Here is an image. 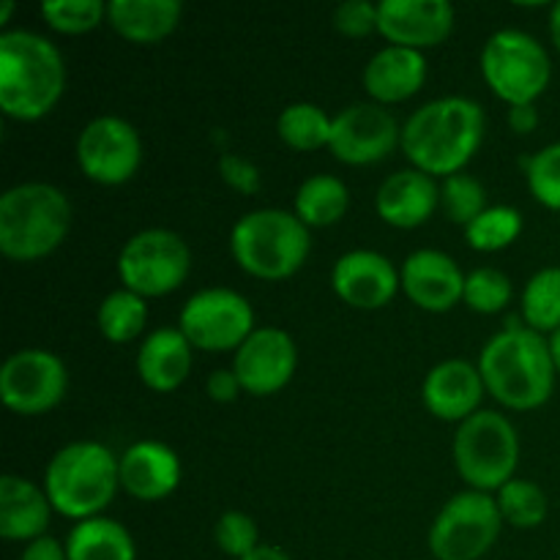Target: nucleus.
I'll return each instance as SVG.
<instances>
[{
	"label": "nucleus",
	"instance_id": "nucleus-6",
	"mask_svg": "<svg viewBox=\"0 0 560 560\" xmlns=\"http://www.w3.org/2000/svg\"><path fill=\"white\" fill-rule=\"evenodd\" d=\"M312 249L310 228L282 208H257L244 213L230 233L235 266L262 282H282L304 268Z\"/></svg>",
	"mask_w": 560,
	"mask_h": 560
},
{
	"label": "nucleus",
	"instance_id": "nucleus-21",
	"mask_svg": "<svg viewBox=\"0 0 560 560\" xmlns=\"http://www.w3.org/2000/svg\"><path fill=\"white\" fill-rule=\"evenodd\" d=\"M441 208V186L432 175L408 167L388 175L375 195V211L388 228L416 230Z\"/></svg>",
	"mask_w": 560,
	"mask_h": 560
},
{
	"label": "nucleus",
	"instance_id": "nucleus-36",
	"mask_svg": "<svg viewBox=\"0 0 560 560\" xmlns=\"http://www.w3.org/2000/svg\"><path fill=\"white\" fill-rule=\"evenodd\" d=\"M528 191L539 206L560 213V142H550L523 162Z\"/></svg>",
	"mask_w": 560,
	"mask_h": 560
},
{
	"label": "nucleus",
	"instance_id": "nucleus-12",
	"mask_svg": "<svg viewBox=\"0 0 560 560\" xmlns=\"http://www.w3.org/2000/svg\"><path fill=\"white\" fill-rule=\"evenodd\" d=\"M74 156L88 180L98 186H124L142 164L140 131L118 115H98L82 126Z\"/></svg>",
	"mask_w": 560,
	"mask_h": 560
},
{
	"label": "nucleus",
	"instance_id": "nucleus-30",
	"mask_svg": "<svg viewBox=\"0 0 560 560\" xmlns=\"http://www.w3.org/2000/svg\"><path fill=\"white\" fill-rule=\"evenodd\" d=\"M520 310H523L525 326L534 331L556 334L560 328V268L550 266L536 271L528 279L520 299Z\"/></svg>",
	"mask_w": 560,
	"mask_h": 560
},
{
	"label": "nucleus",
	"instance_id": "nucleus-15",
	"mask_svg": "<svg viewBox=\"0 0 560 560\" xmlns=\"http://www.w3.org/2000/svg\"><path fill=\"white\" fill-rule=\"evenodd\" d=\"M299 348L284 328L260 326L235 350L233 372L252 397H273L293 381Z\"/></svg>",
	"mask_w": 560,
	"mask_h": 560
},
{
	"label": "nucleus",
	"instance_id": "nucleus-24",
	"mask_svg": "<svg viewBox=\"0 0 560 560\" xmlns=\"http://www.w3.org/2000/svg\"><path fill=\"white\" fill-rule=\"evenodd\" d=\"M52 512L47 492L36 481L16 474H5L0 479V536L5 541L31 545L47 536Z\"/></svg>",
	"mask_w": 560,
	"mask_h": 560
},
{
	"label": "nucleus",
	"instance_id": "nucleus-13",
	"mask_svg": "<svg viewBox=\"0 0 560 560\" xmlns=\"http://www.w3.org/2000/svg\"><path fill=\"white\" fill-rule=\"evenodd\" d=\"M66 388H69V372L63 359L52 350H16L0 370V399L16 416L49 413L63 402Z\"/></svg>",
	"mask_w": 560,
	"mask_h": 560
},
{
	"label": "nucleus",
	"instance_id": "nucleus-25",
	"mask_svg": "<svg viewBox=\"0 0 560 560\" xmlns=\"http://www.w3.org/2000/svg\"><path fill=\"white\" fill-rule=\"evenodd\" d=\"M184 16L180 0H109L107 22L131 44H159L173 36Z\"/></svg>",
	"mask_w": 560,
	"mask_h": 560
},
{
	"label": "nucleus",
	"instance_id": "nucleus-26",
	"mask_svg": "<svg viewBox=\"0 0 560 560\" xmlns=\"http://www.w3.org/2000/svg\"><path fill=\"white\" fill-rule=\"evenodd\" d=\"M66 556L69 560H137V545L118 520L91 517L69 530Z\"/></svg>",
	"mask_w": 560,
	"mask_h": 560
},
{
	"label": "nucleus",
	"instance_id": "nucleus-5",
	"mask_svg": "<svg viewBox=\"0 0 560 560\" xmlns=\"http://www.w3.org/2000/svg\"><path fill=\"white\" fill-rule=\"evenodd\" d=\"M120 490L118 457L98 441H74L52 454L44 470V492L66 520L102 517Z\"/></svg>",
	"mask_w": 560,
	"mask_h": 560
},
{
	"label": "nucleus",
	"instance_id": "nucleus-34",
	"mask_svg": "<svg viewBox=\"0 0 560 560\" xmlns=\"http://www.w3.org/2000/svg\"><path fill=\"white\" fill-rule=\"evenodd\" d=\"M512 279L501 268L481 266L465 277V295L463 304L476 315H498L512 301Z\"/></svg>",
	"mask_w": 560,
	"mask_h": 560
},
{
	"label": "nucleus",
	"instance_id": "nucleus-19",
	"mask_svg": "<svg viewBox=\"0 0 560 560\" xmlns=\"http://www.w3.org/2000/svg\"><path fill=\"white\" fill-rule=\"evenodd\" d=\"M485 394L487 388L481 381L479 364H470L463 359H448L435 364L427 372L424 386H421L424 408L435 419L452 421L457 427L479 413Z\"/></svg>",
	"mask_w": 560,
	"mask_h": 560
},
{
	"label": "nucleus",
	"instance_id": "nucleus-10",
	"mask_svg": "<svg viewBox=\"0 0 560 560\" xmlns=\"http://www.w3.org/2000/svg\"><path fill=\"white\" fill-rule=\"evenodd\" d=\"M503 530L501 509L490 492L465 490L448 498L432 520L427 545L435 560H481Z\"/></svg>",
	"mask_w": 560,
	"mask_h": 560
},
{
	"label": "nucleus",
	"instance_id": "nucleus-29",
	"mask_svg": "<svg viewBox=\"0 0 560 560\" xmlns=\"http://www.w3.org/2000/svg\"><path fill=\"white\" fill-rule=\"evenodd\" d=\"M96 326L107 342L126 345L140 337L148 326V299L118 288L107 293L98 304Z\"/></svg>",
	"mask_w": 560,
	"mask_h": 560
},
{
	"label": "nucleus",
	"instance_id": "nucleus-40",
	"mask_svg": "<svg viewBox=\"0 0 560 560\" xmlns=\"http://www.w3.org/2000/svg\"><path fill=\"white\" fill-rule=\"evenodd\" d=\"M244 392L241 388L238 375L233 370H213L206 381V394L219 405H230L238 399V394Z\"/></svg>",
	"mask_w": 560,
	"mask_h": 560
},
{
	"label": "nucleus",
	"instance_id": "nucleus-38",
	"mask_svg": "<svg viewBox=\"0 0 560 560\" xmlns=\"http://www.w3.org/2000/svg\"><path fill=\"white\" fill-rule=\"evenodd\" d=\"M377 3L370 0H345L334 11V27L348 38H364L370 33H377Z\"/></svg>",
	"mask_w": 560,
	"mask_h": 560
},
{
	"label": "nucleus",
	"instance_id": "nucleus-4",
	"mask_svg": "<svg viewBox=\"0 0 560 560\" xmlns=\"http://www.w3.org/2000/svg\"><path fill=\"white\" fill-rule=\"evenodd\" d=\"M71 230L66 191L44 180H25L0 197V252L14 262H36L52 255Z\"/></svg>",
	"mask_w": 560,
	"mask_h": 560
},
{
	"label": "nucleus",
	"instance_id": "nucleus-42",
	"mask_svg": "<svg viewBox=\"0 0 560 560\" xmlns=\"http://www.w3.org/2000/svg\"><path fill=\"white\" fill-rule=\"evenodd\" d=\"M509 129L514 135H534L539 129V109L536 104H517L509 107Z\"/></svg>",
	"mask_w": 560,
	"mask_h": 560
},
{
	"label": "nucleus",
	"instance_id": "nucleus-8",
	"mask_svg": "<svg viewBox=\"0 0 560 560\" xmlns=\"http://www.w3.org/2000/svg\"><path fill=\"white\" fill-rule=\"evenodd\" d=\"M481 77L509 107L536 104L550 88L552 60L539 38L517 27H503L492 33L481 49Z\"/></svg>",
	"mask_w": 560,
	"mask_h": 560
},
{
	"label": "nucleus",
	"instance_id": "nucleus-11",
	"mask_svg": "<svg viewBox=\"0 0 560 560\" xmlns=\"http://www.w3.org/2000/svg\"><path fill=\"white\" fill-rule=\"evenodd\" d=\"M178 328L202 353L238 350L257 328L255 310L238 290L202 288L180 310Z\"/></svg>",
	"mask_w": 560,
	"mask_h": 560
},
{
	"label": "nucleus",
	"instance_id": "nucleus-1",
	"mask_svg": "<svg viewBox=\"0 0 560 560\" xmlns=\"http://www.w3.org/2000/svg\"><path fill=\"white\" fill-rule=\"evenodd\" d=\"M487 115L468 96L427 102L402 124V153L416 170L432 178L465 173L485 142Z\"/></svg>",
	"mask_w": 560,
	"mask_h": 560
},
{
	"label": "nucleus",
	"instance_id": "nucleus-2",
	"mask_svg": "<svg viewBox=\"0 0 560 560\" xmlns=\"http://www.w3.org/2000/svg\"><path fill=\"white\" fill-rule=\"evenodd\" d=\"M66 91L63 52L36 31L0 33V109L33 124L55 109Z\"/></svg>",
	"mask_w": 560,
	"mask_h": 560
},
{
	"label": "nucleus",
	"instance_id": "nucleus-18",
	"mask_svg": "<svg viewBox=\"0 0 560 560\" xmlns=\"http://www.w3.org/2000/svg\"><path fill=\"white\" fill-rule=\"evenodd\" d=\"M465 277L459 262L441 249H416L399 268L402 293L419 310L443 315L452 312L465 295Z\"/></svg>",
	"mask_w": 560,
	"mask_h": 560
},
{
	"label": "nucleus",
	"instance_id": "nucleus-28",
	"mask_svg": "<svg viewBox=\"0 0 560 560\" xmlns=\"http://www.w3.org/2000/svg\"><path fill=\"white\" fill-rule=\"evenodd\" d=\"M331 129L334 118L320 107V104L312 102H295L279 113L277 118V135L293 151H320L328 148L331 142Z\"/></svg>",
	"mask_w": 560,
	"mask_h": 560
},
{
	"label": "nucleus",
	"instance_id": "nucleus-43",
	"mask_svg": "<svg viewBox=\"0 0 560 560\" xmlns=\"http://www.w3.org/2000/svg\"><path fill=\"white\" fill-rule=\"evenodd\" d=\"M241 560H293V558H290L284 550H279V547L262 545V547H257V550L252 552V556H246V558H241Z\"/></svg>",
	"mask_w": 560,
	"mask_h": 560
},
{
	"label": "nucleus",
	"instance_id": "nucleus-17",
	"mask_svg": "<svg viewBox=\"0 0 560 560\" xmlns=\"http://www.w3.org/2000/svg\"><path fill=\"white\" fill-rule=\"evenodd\" d=\"M377 14V33L388 44L419 52L446 42L457 22V11L448 0H381Z\"/></svg>",
	"mask_w": 560,
	"mask_h": 560
},
{
	"label": "nucleus",
	"instance_id": "nucleus-32",
	"mask_svg": "<svg viewBox=\"0 0 560 560\" xmlns=\"http://www.w3.org/2000/svg\"><path fill=\"white\" fill-rule=\"evenodd\" d=\"M523 213L517 208L490 206L465 228V241H468L470 249L492 255V252L509 249L523 235Z\"/></svg>",
	"mask_w": 560,
	"mask_h": 560
},
{
	"label": "nucleus",
	"instance_id": "nucleus-39",
	"mask_svg": "<svg viewBox=\"0 0 560 560\" xmlns=\"http://www.w3.org/2000/svg\"><path fill=\"white\" fill-rule=\"evenodd\" d=\"M219 175H222L224 184L230 186L238 195H257L262 189V175L257 170L255 162H249L246 156H238V153H222L217 164Z\"/></svg>",
	"mask_w": 560,
	"mask_h": 560
},
{
	"label": "nucleus",
	"instance_id": "nucleus-16",
	"mask_svg": "<svg viewBox=\"0 0 560 560\" xmlns=\"http://www.w3.org/2000/svg\"><path fill=\"white\" fill-rule=\"evenodd\" d=\"M331 288L342 304L361 312L383 310L402 290L399 268L375 249H350L331 268Z\"/></svg>",
	"mask_w": 560,
	"mask_h": 560
},
{
	"label": "nucleus",
	"instance_id": "nucleus-20",
	"mask_svg": "<svg viewBox=\"0 0 560 560\" xmlns=\"http://www.w3.org/2000/svg\"><path fill=\"white\" fill-rule=\"evenodd\" d=\"M120 490L135 501L156 503L180 485V457L162 441H137L118 457Z\"/></svg>",
	"mask_w": 560,
	"mask_h": 560
},
{
	"label": "nucleus",
	"instance_id": "nucleus-45",
	"mask_svg": "<svg viewBox=\"0 0 560 560\" xmlns=\"http://www.w3.org/2000/svg\"><path fill=\"white\" fill-rule=\"evenodd\" d=\"M550 353H552V361H556V370H558V375H560V328L556 334H550Z\"/></svg>",
	"mask_w": 560,
	"mask_h": 560
},
{
	"label": "nucleus",
	"instance_id": "nucleus-27",
	"mask_svg": "<svg viewBox=\"0 0 560 560\" xmlns=\"http://www.w3.org/2000/svg\"><path fill=\"white\" fill-rule=\"evenodd\" d=\"M350 211V189L342 178L317 173L306 178L295 191L293 213L306 228H331Z\"/></svg>",
	"mask_w": 560,
	"mask_h": 560
},
{
	"label": "nucleus",
	"instance_id": "nucleus-22",
	"mask_svg": "<svg viewBox=\"0 0 560 560\" xmlns=\"http://www.w3.org/2000/svg\"><path fill=\"white\" fill-rule=\"evenodd\" d=\"M364 91L370 96V102L383 104H399L408 102L410 96L424 88L427 82V58L419 49L408 47H388L377 49L370 58V63L364 66Z\"/></svg>",
	"mask_w": 560,
	"mask_h": 560
},
{
	"label": "nucleus",
	"instance_id": "nucleus-9",
	"mask_svg": "<svg viewBox=\"0 0 560 560\" xmlns=\"http://www.w3.org/2000/svg\"><path fill=\"white\" fill-rule=\"evenodd\" d=\"M191 271V249L178 233L148 228L131 235L118 255V279L142 299L175 293Z\"/></svg>",
	"mask_w": 560,
	"mask_h": 560
},
{
	"label": "nucleus",
	"instance_id": "nucleus-31",
	"mask_svg": "<svg viewBox=\"0 0 560 560\" xmlns=\"http://www.w3.org/2000/svg\"><path fill=\"white\" fill-rule=\"evenodd\" d=\"M495 503L501 509L503 523L520 530L539 528L547 520V514H550V498H547V492L536 481L520 479V476H514L509 485H503L495 492Z\"/></svg>",
	"mask_w": 560,
	"mask_h": 560
},
{
	"label": "nucleus",
	"instance_id": "nucleus-3",
	"mask_svg": "<svg viewBox=\"0 0 560 560\" xmlns=\"http://www.w3.org/2000/svg\"><path fill=\"white\" fill-rule=\"evenodd\" d=\"M479 372L487 394L509 410L541 408L558 377L550 339L528 326L495 334L481 350Z\"/></svg>",
	"mask_w": 560,
	"mask_h": 560
},
{
	"label": "nucleus",
	"instance_id": "nucleus-35",
	"mask_svg": "<svg viewBox=\"0 0 560 560\" xmlns=\"http://www.w3.org/2000/svg\"><path fill=\"white\" fill-rule=\"evenodd\" d=\"M42 16L52 31L66 36H82L107 22V3L102 0H47Z\"/></svg>",
	"mask_w": 560,
	"mask_h": 560
},
{
	"label": "nucleus",
	"instance_id": "nucleus-7",
	"mask_svg": "<svg viewBox=\"0 0 560 560\" xmlns=\"http://www.w3.org/2000/svg\"><path fill=\"white\" fill-rule=\"evenodd\" d=\"M454 468L476 492H498L514 479L520 463V435L498 410H479L454 432Z\"/></svg>",
	"mask_w": 560,
	"mask_h": 560
},
{
	"label": "nucleus",
	"instance_id": "nucleus-14",
	"mask_svg": "<svg viewBox=\"0 0 560 560\" xmlns=\"http://www.w3.org/2000/svg\"><path fill=\"white\" fill-rule=\"evenodd\" d=\"M402 145V126L394 113L375 102H355L334 115L328 151L350 167H370L383 162Z\"/></svg>",
	"mask_w": 560,
	"mask_h": 560
},
{
	"label": "nucleus",
	"instance_id": "nucleus-41",
	"mask_svg": "<svg viewBox=\"0 0 560 560\" xmlns=\"http://www.w3.org/2000/svg\"><path fill=\"white\" fill-rule=\"evenodd\" d=\"M20 560H69V556H66L63 541H58L55 536H42V539L25 545Z\"/></svg>",
	"mask_w": 560,
	"mask_h": 560
},
{
	"label": "nucleus",
	"instance_id": "nucleus-37",
	"mask_svg": "<svg viewBox=\"0 0 560 560\" xmlns=\"http://www.w3.org/2000/svg\"><path fill=\"white\" fill-rule=\"evenodd\" d=\"M213 541H217L219 550L228 558L241 560L262 547L260 541V528H257L255 517H249L246 512H224L222 517L213 525Z\"/></svg>",
	"mask_w": 560,
	"mask_h": 560
},
{
	"label": "nucleus",
	"instance_id": "nucleus-44",
	"mask_svg": "<svg viewBox=\"0 0 560 560\" xmlns=\"http://www.w3.org/2000/svg\"><path fill=\"white\" fill-rule=\"evenodd\" d=\"M550 38L560 52V0L550 9Z\"/></svg>",
	"mask_w": 560,
	"mask_h": 560
},
{
	"label": "nucleus",
	"instance_id": "nucleus-23",
	"mask_svg": "<svg viewBox=\"0 0 560 560\" xmlns=\"http://www.w3.org/2000/svg\"><path fill=\"white\" fill-rule=\"evenodd\" d=\"M191 364L195 348L178 326L153 328L137 350V375L156 394H170L184 386Z\"/></svg>",
	"mask_w": 560,
	"mask_h": 560
},
{
	"label": "nucleus",
	"instance_id": "nucleus-33",
	"mask_svg": "<svg viewBox=\"0 0 560 560\" xmlns=\"http://www.w3.org/2000/svg\"><path fill=\"white\" fill-rule=\"evenodd\" d=\"M487 189L476 175L457 173L443 178L441 184V211L448 222L468 228L476 217L487 211Z\"/></svg>",
	"mask_w": 560,
	"mask_h": 560
},
{
	"label": "nucleus",
	"instance_id": "nucleus-46",
	"mask_svg": "<svg viewBox=\"0 0 560 560\" xmlns=\"http://www.w3.org/2000/svg\"><path fill=\"white\" fill-rule=\"evenodd\" d=\"M14 9H16V5L11 3V0H0V27L9 25V20H11V14H14Z\"/></svg>",
	"mask_w": 560,
	"mask_h": 560
}]
</instances>
